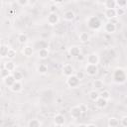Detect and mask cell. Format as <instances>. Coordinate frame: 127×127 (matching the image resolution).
<instances>
[{"mask_svg":"<svg viewBox=\"0 0 127 127\" xmlns=\"http://www.w3.org/2000/svg\"><path fill=\"white\" fill-rule=\"evenodd\" d=\"M86 61H87V64H93V65H97L99 64V56L98 54L96 53H90L89 55H87V58H86Z\"/></svg>","mask_w":127,"mask_h":127,"instance_id":"cell-3","label":"cell"},{"mask_svg":"<svg viewBox=\"0 0 127 127\" xmlns=\"http://www.w3.org/2000/svg\"><path fill=\"white\" fill-rule=\"evenodd\" d=\"M86 25L91 30H98L102 26V22L97 16H90L86 19Z\"/></svg>","mask_w":127,"mask_h":127,"instance_id":"cell-2","label":"cell"},{"mask_svg":"<svg viewBox=\"0 0 127 127\" xmlns=\"http://www.w3.org/2000/svg\"><path fill=\"white\" fill-rule=\"evenodd\" d=\"M77 127H86V124H83V123H81V124L77 125Z\"/></svg>","mask_w":127,"mask_h":127,"instance_id":"cell-41","label":"cell"},{"mask_svg":"<svg viewBox=\"0 0 127 127\" xmlns=\"http://www.w3.org/2000/svg\"><path fill=\"white\" fill-rule=\"evenodd\" d=\"M99 97L105 99L106 101H108L110 98H111V93L109 90H102L100 93H99Z\"/></svg>","mask_w":127,"mask_h":127,"instance_id":"cell-28","label":"cell"},{"mask_svg":"<svg viewBox=\"0 0 127 127\" xmlns=\"http://www.w3.org/2000/svg\"><path fill=\"white\" fill-rule=\"evenodd\" d=\"M3 81H4V84H5L6 86L11 87V86H12V84H13L16 80H15V78L13 77V75H12V74H10V75H8L7 77L3 78Z\"/></svg>","mask_w":127,"mask_h":127,"instance_id":"cell-20","label":"cell"},{"mask_svg":"<svg viewBox=\"0 0 127 127\" xmlns=\"http://www.w3.org/2000/svg\"><path fill=\"white\" fill-rule=\"evenodd\" d=\"M92 85L94 90H99V89H102V87L104 86V82L101 79H94L92 82Z\"/></svg>","mask_w":127,"mask_h":127,"instance_id":"cell-19","label":"cell"},{"mask_svg":"<svg viewBox=\"0 0 127 127\" xmlns=\"http://www.w3.org/2000/svg\"><path fill=\"white\" fill-rule=\"evenodd\" d=\"M104 16L106 19L108 20H113L114 18H116V12H115V9H105L104 10Z\"/></svg>","mask_w":127,"mask_h":127,"instance_id":"cell-12","label":"cell"},{"mask_svg":"<svg viewBox=\"0 0 127 127\" xmlns=\"http://www.w3.org/2000/svg\"><path fill=\"white\" fill-rule=\"evenodd\" d=\"M22 54H23L25 57L30 58V57L33 56V54H34V50H33V48L30 47V46H25V47L22 49Z\"/></svg>","mask_w":127,"mask_h":127,"instance_id":"cell-16","label":"cell"},{"mask_svg":"<svg viewBox=\"0 0 127 127\" xmlns=\"http://www.w3.org/2000/svg\"><path fill=\"white\" fill-rule=\"evenodd\" d=\"M2 45V40H1V38H0V46Z\"/></svg>","mask_w":127,"mask_h":127,"instance_id":"cell-43","label":"cell"},{"mask_svg":"<svg viewBox=\"0 0 127 127\" xmlns=\"http://www.w3.org/2000/svg\"><path fill=\"white\" fill-rule=\"evenodd\" d=\"M78 79H79V81L81 80V79H83L84 78V76H85V73L83 72V71H76V73L74 74Z\"/></svg>","mask_w":127,"mask_h":127,"instance_id":"cell-37","label":"cell"},{"mask_svg":"<svg viewBox=\"0 0 127 127\" xmlns=\"http://www.w3.org/2000/svg\"><path fill=\"white\" fill-rule=\"evenodd\" d=\"M115 2H116V7H118V8H124L125 9V7L127 5L126 0H115Z\"/></svg>","mask_w":127,"mask_h":127,"instance_id":"cell-32","label":"cell"},{"mask_svg":"<svg viewBox=\"0 0 127 127\" xmlns=\"http://www.w3.org/2000/svg\"><path fill=\"white\" fill-rule=\"evenodd\" d=\"M12 75H13V77L15 78V80L16 81H21L22 79H23V73L21 72V71H18V70H15V71H13V73H12Z\"/></svg>","mask_w":127,"mask_h":127,"instance_id":"cell-30","label":"cell"},{"mask_svg":"<svg viewBox=\"0 0 127 127\" xmlns=\"http://www.w3.org/2000/svg\"><path fill=\"white\" fill-rule=\"evenodd\" d=\"M16 55H17L16 50L13 49V48H9L8 53H7V57H6V58H8V59H10V60H13V59L16 57Z\"/></svg>","mask_w":127,"mask_h":127,"instance_id":"cell-31","label":"cell"},{"mask_svg":"<svg viewBox=\"0 0 127 127\" xmlns=\"http://www.w3.org/2000/svg\"><path fill=\"white\" fill-rule=\"evenodd\" d=\"M22 88H23V84H22L21 81H15V82L12 84V86L10 87V89H11L13 92H20V91L22 90Z\"/></svg>","mask_w":127,"mask_h":127,"instance_id":"cell-17","label":"cell"},{"mask_svg":"<svg viewBox=\"0 0 127 127\" xmlns=\"http://www.w3.org/2000/svg\"><path fill=\"white\" fill-rule=\"evenodd\" d=\"M88 97H89V99L91 101H95L96 99L99 98V92L97 90H94V89L93 90H90L88 92Z\"/></svg>","mask_w":127,"mask_h":127,"instance_id":"cell-24","label":"cell"},{"mask_svg":"<svg viewBox=\"0 0 127 127\" xmlns=\"http://www.w3.org/2000/svg\"><path fill=\"white\" fill-rule=\"evenodd\" d=\"M103 29H104V31H105L106 33H108V34H113V33L116 31L117 27H116V24H115V23H113L112 21H108V22H106V23L104 24Z\"/></svg>","mask_w":127,"mask_h":127,"instance_id":"cell-8","label":"cell"},{"mask_svg":"<svg viewBox=\"0 0 127 127\" xmlns=\"http://www.w3.org/2000/svg\"><path fill=\"white\" fill-rule=\"evenodd\" d=\"M78 39L81 43H87L89 40H90V36L86 33V32H81L78 36Z\"/></svg>","mask_w":127,"mask_h":127,"instance_id":"cell-21","label":"cell"},{"mask_svg":"<svg viewBox=\"0 0 127 127\" xmlns=\"http://www.w3.org/2000/svg\"><path fill=\"white\" fill-rule=\"evenodd\" d=\"M86 127H97L95 124H92V123H90V124H87L86 125Z\"/></svg>","mask_w":127,"mask_h":127,"instance_id":"cell-40","label":"cell"},{"mask_svg":"<svg viewBox=\"0 0 127 127\" xmlns=\"http://www.w3.org/2000/svg\"><path fill=\"white\" fill-rule=\"evenodd\" d=\"M47 22L51 26L57 25L60 22V16L57 13H50L48 15V17H47Z\"/></svg>","mask_w":127,"mask_h":127,"instance_id":"cell-6","label":"cell"},{"mask_svg":"<svg viewBox=\"0 0 127 127\" xmlns=\"http://www.w3.org/2000/svg\"><path fill=\"white\" fill-rule=\"evenodd\" d=\"M105 9H115L116 8V2L115 0H106L104 3Z\"/></svg>","mask_w":127,"mask_h":127,"instance_id":"cell-23","label":"cell"},{"mask_svg":"<svg viewBox=\"0 0 127 127\" xmlns=\"http://www.w3.org/2000/svg\"><path fill=\"white\" fill-rule=\"evenodd\" d=\"M78 106H79V109H80V111H81L82 113H84V112H86V111L88 110L87 105H85V104H79Z\"/></svg>","mask_w":127,"mask_h":127,"instance_id":"cell-38","label":"cell"},{"mask_svg":"<svg viewBox=\"0 0 127 127\" xmlns=\"http://www.w3.org/2000/svg\"><path fill=\"white\" fill-rule=\"evenodd\" d=\"M113 80L116 83L122 84L126 81V69L124 67H116L113 72Z\"/></svg>","mask_w":127,"mask_h":127,"instance_id":"cell-1","label":"cell"},{"mask_svg":"<svg viewBox=\"0 0 127 127\" xmlns=\"http://www.w3.org/2000/svg\"><path fill=\"white\" fill-rule=\"evenodd\" d=\"M2 95H3V91H2V89L0 88V97H1Z\"/></svg>","mask_w":127,"mask_h":127,"instance_id":"cell-42","label":"cell"},{"mask_svg":"<svg viewBox=\"0 0 127 127\" xmlns=\"http://www.w3.org/2000/svg\"><path fill=\"white\" fill-rule=\"evenodd\" d=\"M28 127H42V123L39 119H31L28 122Z\"/></svg>","mask_w":127,"mask_h":127,"instance_id":"cell-25","label":"cell"},{"mask_svg":"<svg viewBox=\"0 0 127 127\" xmlns=\"http://www.w3.org/2000/svg\"><path fill=\"white\" fill-rule=\"evenodd\" d=\"M18 42L20 43V44H22V45H24V44H27L28 43V41H29V38H28V36L26 35V34H24V33H20L19 35H18Z\"/></svg>","mask_w":127,"mask_h":127,"instance_id":"cell-22","label":"cell"},{"mask_svg":"<svg viewBox=\"0 0 127 127\" xmlns=\"http://www.w3.org/2000/svg\"><path fill=\"white\" fill-rule=\"evenodd\" d=\"M65 123V119H64V116L63 114H56L54 116V124L56 126H59V127H62L64 126Z\"/></svg>","mask_w":127,"mask_h":127,"instance_id":"cell-9","label":"cell"},{"mask_svg":"<svg viewBox=\"0 0 127 127\" xmlns=\"http://www.w3.org/2000/svg\"><path fill=\"white\" fill-rule=\"evenodd\" d=\"M68 54L73 58H77L79 55H81V48L79 46H71L68 49Z\"/></svg>","mask_w":127,"mask_h":127,"instance_id":"cell-10","label":"cell"},{"mask_svg":"<svg viewBox=\"0 0 127 127\" xmlns=\"http://www.w3.org/2000/svg\"><path fill=\"white\" fill-rule=\"evenodd\" d=\"M74 18H75V14H74L73 11H71V10H67V11L64 12V19L65 21L70 22V21H72Z\"/></svg>","mask_w":127,"mask_h":127,"instance_id":"cell-15","label":"cell"},{"mask_svg":"<svg viewBox=\"0 0 127 127\" xmlns=\"http://www.w3.org/2000/svg\"><path fill=\"white\" fill-rule=\"evenodd\" d=\"M69 114H70V116H71L72 118L76 119V118H79V117L82 115V112L80 111L79 106H78V105H76V106H72V107L70 108Z\"/></svg>","mask_w":127,"mask_h":127,"instance_id":"cell-11","label":"cell"},{"mask_svg":"<svg viewBox=\"0 0 127 127\" xmlns=\"http://www.w3.org/2000/svg\"><path fill=\"white\" fill-rule=\"evenodd\" d=\"M57 9H58V7L54 4V5H52L51 7H50V13H57Z\"/></svg>","mask_w":127,"mask_h":127,"instance_id":"cell-39","label":"cell"},{"mask_svg":"<svg viewBox=\"0 0 127 127\" xmlns=\"http://www.w3.org/2000/svg\"><path fill=\"white\" fill-rule=\"evenodd\" d=\"M17 4H18L19 6L25 7V6H27V5L30 4V1H29V0H18V1H17Z\"/></svg>","mask_w":127,"mask_h":127,"instance_id":"cell-36","label":"cell"},{"mask_svg":"<svg viewBox=\"0 0 127 127\" xmlns=\"http://www.w3.org/2000/svg\"><path fill=\"white\" fill-rule=\"evenodd\" d=\"M94 102H95V106H96V108H98V109H103V108H105V107L107 106V102H108V101H106L105 99L99 97V98L96 99Z\"/></svg>","mask_w":127,"mask_h":127,"instance_id":"cell-14","label":"cell"},{"mask_svg":"<svg viewBox=\"0 0 127 127\" xmlns=\"http://www.w3.org/2000/svg\"><path fill=\"white\" fill-rule=\"evenodd\" d=\"M119 124H121L123 127H127V116L126 115L122 116V118L119 120Z\"/></svg>","mask_w":127,"mask_h":127,"instance_id":"cell-35","label":"cell"},{"mask_svg":"<svg viewBox=\"0 0 127 127\" xmlns=\"http://www.w3.org/2000/svg\"><path fill=\"white\" fill-rule=\"evenodd\" d=\"M115 12H116V16H123L126 13V10L124 8H115Z\"/></svg>","mask_w":127,"mask_h":127,"instance_id":"cell-33","label":"cell"},{"mask_svg":"<svg viewBox=\"0 0 127 127\" xmlns=\"http://www.w3.org/2000/svg\"><path fill=\"white\" fill-rule=\"evenodd\" d=\"M84 73L89 75V76H94L95 74H97L98 72V66L97 65H93V64H86L85 68H84Z\"/></svg>","mask_w":127,"mask_h":127,"instance_id":"cell-5","label":"cell"},{"mask_svg":"<svg viewBox=\"0 0 127 127\" xmlns=\"http://www.w3.org/2000/svg\"><path fill=\"white\" fill-rule=\"evenodd\" d=\"M9 47L6 45H1L0 46V58H6L7 53H8Z\"/></svg>","mask_w":127,"mask_h":127,"instance_id":"cell-27","label":"cell"},{"mask_svg":"<svg viewBox=\"0 0 127 127\" xmlns=\"http://www.w3.org/2000/svg\"><path fill=\"white\" fill-rule=\"evenodd\" d=\"M62 71H63V74H64V76H66V77H68V76L74 74V68H73V66H72L71 64H64V65H63V68H62Z\"/></svg>","mask_w":127,"mask_h":127,"instance_id":"cell-7","label":"cell"},{"mask_svg":"<svg viewBox=\"0 0 127 127\" xmlns=\"http://www.w3.org/2000/svg\"><path fill=\"white\" fill-rule=\"evenodd\" d=\"M49 55H50V51H49V49H47V48H42V49H40L39 52H38V57H39V59H41V60H46V59H48Z\"/></svg>","mask_w":127,"mask_h":127,"instance_id":"cell-13","label":"cell"},{"mask_svg":"<svg viewBox=\"0 0 127 127\" xmlns=\"http://www.w3.org/2000/svg\"><path fill=\"white\" fill-rule=\"evenodd\" d=\"M3 67H4L5 69H7L8 71H10V72L16 70V65H15V64H14L12 61H8V62H6V63L4 64V66H3Z\"/></svg>","mask_w":127,"mask_h":127,"instance_id":"cell-18","label":"cell"},{"mask_svg":"<svg viewBox=\"0 0 127 127\" xmlns=\"http://www.w3.org/2000/svg\"><path fill=\"white\" fill-rule=\"evenodd\" d=\"M37 71H38V73H40V74H46V73L48 72V66H47L46 64H40V65L37 67Z\"/></svg>","mask_w":127,"mask_h":127,"instance_id":"cell-29","label":"cell"},{"mask_svg":"<svg viewBox=\"0 0 127 127\" xmlns=\"http://www.w3.org/2000/svg\"><path fill=\"white\" fill-rule=\"evenodd\" d=\"M10 74H11V72H10V71H8L7 69H5L4 67L0 70V76H1L2 78H5V77H7V76H8V75H10Z\"/></svg>","mask_w":127,"mask_h":127,"instance_id":"cell-34","label":"cell"},{"mask_svg":"<svg viewBox=\"0 0 127 127\" xmlns=\"http://www.w3.org/2000/svg\"><path fill=\"white\" fill-rule=\"evenodd\" d=\"M79 82H80L79 79L74 74H72V75H70L66 78V84L70 88H76L79 85Z\"/></svg>","mask_w":127,"mask_h":127,"instance_id":"cell-4","label":"cell"},{"mask_svg":"<svg viewBox=\"0 0 127 127\" xmlns=\"http://www.w3.org/2000/svg\"><path fill=\"white\" fill-rule=\"evenodd\" d=\"M119 125V119L116 117H110L108 119V126L109 127H117Z\"/></svg>","mask_w":127,"mask_h":127,"instance_id":"cell-26","label":"cell"}]
</instances>
